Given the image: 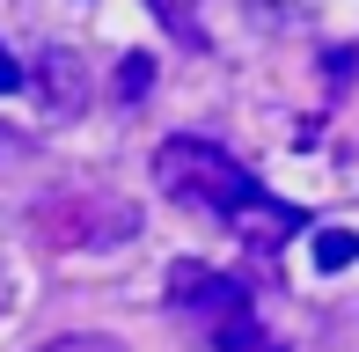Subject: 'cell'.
Masks as SVG:
<instances>
[{
  "label": "cell",
  "mask_w": 359,
  "mask_h": 352,
  "mask_svg": "<svg viewBox=\"0 0 359 352\" xmlns=\"http://www.w3.org/2000/svg\"><path fill=\"white\" fill-rule=\"evenodd\" d=\"M154 176H161V191H169V198H184V205H198V213L227 220V228H235L257 257H271L286 235L308 228L301 205L271 198V191L257 184V176L242 169L227 147H213V140H191V133L161 140V147H154Z\"/></svg>",
  "instance_id": "cell-1"
},
{
  "label": "cell",
  "mask_w": 359,
  "mask_h": 352,
  "mask_svg": "<svg viewBox=\"0 0 359 352\" xmlns=\"http://www.w3.org/2000/svg\"><path fill=\"white\" fill-rule=\"evenodd\" d=\"M169 309L184 316L213 352H257V345H264L242 279H227V271H213V264H191V257L169 264Z\"/></svg>",
  "instance_id": "cell-2"
},
{
  "label": "cell",
  "mask_w": 359,
  "mask_h": 352,
  "mask_svg": "<svg viewBox=\"0 0 359 352\" xmlns=\"http://www.w3.org/2000/svg\"><path fill=\"white\" fill-rule=\"evenodd\" d=\"M37 220L52 235L44 243L74 250V243H133L140 235V213L125 198H59V205H37Z\"/></svg>",
  "instance_id": "cell-3"
},
{
  "label": "cell",
  "mask_w": 359,
  "mask_h": 352,
  "mask_svg": "<svg viewBox=\"0 0 359 352\" xmlns=\"http://www.w3.org/2000/svg\"><path fill=\"white\" fill-rule=\"evenodd\" d=\"M44 95H52L67 118L81 110V59L74 52H44Z\"/></svg>",
  "instance_id": "cell-4"
},
{
  "label": "cell",
  "mask_w": 359,
  "mask_h": 352,
  "mask_svg": "<svg viewBox=\"0 0 359 352\" xmlns=\"http://www.w3.org/2000/svg\"><path fill=\"white\" fill-rule=\"evenodd\" d=\"M308 257H316V271H345V264H359V228H316Z\"/></svg>",
  "instance_id": "cell-5"
},
{
  "label": "cell",
  "mask_w": 359,
  "mask_h": 352,
  "mask_svg": "<svg viewBox=\"0 0 359 352\" xmlns=\"http://www.w3.org/2000/svg\"><path fill=\"white\" fill-rule=\"evenodd\" d=\"M154 22L176 29L191 52H205V29H198V0H154Z\"/></svg>",
  "instance_id": "cell-6"
},
{
  "label": "cell",
  "mask_w": 359,
  "mask_h": 352,
  "mask_svg": "<svg viewBox=\"0 0 359 352\" xmlns=\"http://www.w3.org/2000/svg\"><path fill=\"white\" fill-rule=\"evenodd\" d=\"M147 88H154V59H147V52H125V67H118V95H125V103H140Z\"/></svg>",
  "instance_id": "cell-7"
},
{
  "label": "cell",
  "mask_w": 359,
  "mask_h": 352,
  "mask_svg": "<svg viewBox=\"0 0 359 352\" xmlns=\"http://www.w3.org/2000/svg\"><path fill=\"white\" fill-rule=\"evenodd\" d=\"M37 352H133V345L95 338V330H67V338H52V345H37Z\"/></svg>",
  "instance_id": "cell-8"
},
{
  "label": "cell",
  "mask_w": 359,
  "mask_h": 352,
  "mask_svg": "<svg viewBox=\"0 0 359 352\" xmlns=\"http://www.w3.org/2000/svg\"><path fill=\"white\" fill-rule=\"evenodd\" d=\"M22 81H29V67H22L15 52H0V95H8V88H22Z\"/></svg>",
  "instance_id": "cell-9"
},
{
  "label": "cell",
  "mask_w": 359,
  "mask_h": 352,
  "mask_svg": "<svg viewBox=\"0 0 359 352\" xmlns=\"http://www.w3.org/2000/svg\"><path fill=\"white\" fill-rule=\"evenodd\" d=\"M257 352H286V345H279V338H264V345H257Z\"/></svg>",
  "instance_id": "cell-10"
}]
</instances>
